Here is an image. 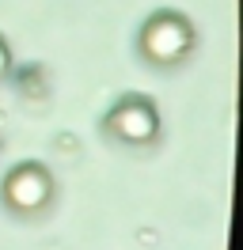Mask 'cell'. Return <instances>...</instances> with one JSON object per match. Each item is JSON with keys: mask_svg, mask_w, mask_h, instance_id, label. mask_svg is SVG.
<instances>
[{"mask_svg": "<svg viewBox=\"0 0 243 250\" xmlns=\"http://www.w3.org/2000/svg\"><path fill=\"white\" fill-rule=\"evenodd\" d=\"M186 46V27H179V23H156L148 31V49L152 53H160V57H175L179 49Z\"/></svg>", "mask_w": 243, "mask_h": 250, "instance_id": "cell-1", "label": "cell"}, {"mask_svg": "<svg viewBox=\"0 0 243 250\" xmlns=\"http://www.w3.org/2000/svg\"><path fill=\"white\" fill-rule=\"evenodd\" d=\"M8 193H12L15 205H23V208H30V205H38L46 197V178L38 171H19L8 182Z\"/></svg>", "mask_w": 243, "mask_h": 250, "instance_id": "cell-2", "label": "cell"}, {"mask_svg": "<svg viewBox=\"0 0 243 250\" xmlns=\"http://www.w3.org/2000/svg\"><path fill=\"white\" fill-rule=\"evenodd\" d=\"M118 129L129 133V137H148L152 133V114L145 106H129V110H118Z\"/></svg>", "mask_w": 243, "mask_h": 250, "instance_id": "cell-3", "label": "cell"}, {"mask_svg": "<svg viewBox=\"0 0 243 250\" xmlns=\"http://www.w3.org/2000/svg\"><path fill=\"white\" fill-rule=\"evenodd\" d=\"M0 68H4V49H0Z\"/></svg>", "mask_w": 243, "mask_h": 250, "instance_id": "cell-4", "label": "cell"}]
</instances>
